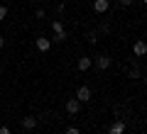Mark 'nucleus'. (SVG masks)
Instances as JSON below:
<instances>
[{
    "mask_svg": "<svg viewBox=\"0 0 147 134\" xmlns=\"http://www.w3.org/2000/svg\"><path fill=\"white\" fill-rule=\"evenodd\" d=\"M66 112H69V115H79V112H81V103H79L76 98H71V100L66 103Z\"/></svg>",
    "mask_w": 147,
    "mask_h": 134,
    "instance_id": "nucleus-5",
    "label": "nucleus"
},
{
    "mask_svg": "<svg viewBox=\"0 0 147 134\" xmlns=\"http://www.w3.org/2000/svg\"><path fill=\"white\" fill-rule=\"evenodd\" d=\"M91 63H93V59H91V56H81L79 59V71H88Z\"/></svg>",
    "mask_w": 147,
    "mask_h": 134,
    "instance_id": "nucleus-8",
    "label": "nucleus"
},
{
    "mask_svg": "<svg viewBox=\"0 0 147 134\" xmlns=\"http://www.w3.org/2000/svg\"><path fill=\"white\" fill-rule=\"evenodd\" d=\"M22 127L25 129H34L37 127V117H32V115L30 117H22Z\"/></svg>",
    "mask_w": 147,
    "mask_h": 134,
    "instance_id": "nucleus-9",
    "label": "nucleus"
},
{
    "mask_svg": "<svg viewBox=\"0 0 147 134\" xmlns=\"http://www.w3.org/2000/svg\"><path fill=\"white\" fill-rule=\"evenodd\" d=\"M3 47H5V39H3V37H0V49H3Z\"/></svg>",
    "mask_w": 147,
    "mask_h": 134,
    "instance_id": "nucleus-15",
    "label": "nucleus"
},
{
    "mask_svg": "<svg viewBox=\"0 0 147 134\" xmlns=\"http://www.w3.org/2000/svg\"><path fill=\"white\" fill-rule=\"evenodd\" d=\"M0 134H12V132H10V127H0Z\"/></svg>",
    "mask_w": 147,
    "mask_h": 134,
    "instance_id": "nucleus-14",
    "label": "nucleus"
},
{
    "mask_svg": "<svg viewBox=\"0 0 147 134\" xmlns=\"http://www.w3.org/2000/svg\"><path fill=\"white\" fill-rule=\"evenodd\" d=\"M52 32H54V41H64V39H66V29H64L61 20H54L52 22Z\"/></svg>",
    "mask_w": 147,
    "mask_h": 134,
    "instance_id": "nucleus-1",
    "label": "nucleus"
},
{
    "mask_svg": "<svg viewBox=\"0 0 147 134\" xmlns=\"http://www.w3.org/2000/svg\"><path fill=\"white\" fill-rule=\"evenodd\" d=\"M34 44H37V49H39V51H49V47H52V41H49L47 37H37Z\"/></svg>",
    "mask_w": 147,
    "mask_h": 134,
    "instance_id": "nucleus-6",
    "label": "nucleus"
},
{
    "mask_svg": "<svg viewBox=\"0 0 147 134\" xmlns=\"http://www.w3.org/2000/svg\"><path fill=\"white\" fill-rule=\"evenodd\" d=\"M132 54H135V56H145L147 54V44L142 39H137L135 44H132Z\"/></svg>",
    "mask_w": 147,
    "mask_h": 134,
    "instance_id": "nucleus-4",
    "label": "nucleus"
},
{
    "mask_svg": "<svg viewBox=\"0 0 147 134\" xmlns=\"http://www.w3.org/2000/svg\"><path fill=\"white\" fill-rule=\"evenodd\" d=\"M0 73H3V66H0Z\"/></svg>",
    "mask_w": 147,
    "mask_h": 134,
    "instance_id": "nucleus-16",
    "label": "nucleus"
},
{
    "mask_svg": "<svg viewBox=\"0 0 147 134\" xmlns=\"http://www.w3.org/2000/svg\"><path fill=\"white\" fill-rule=\"evenodd\" d=\"M108 7H110V0H93V12H98V15L108 12Z\"/></svg>",
    "mask_w": 147,
    "mask_h": 134,
    "instance_id": "nucleus-3",
    "label": "nucleus"
},
{
    "mask_svg": "<svg viewBox=\"0 0 147 134\" xmlns=\"http://www.w3.org/2000/svg\"><path fill=\"white\" fill-rule=\"evenodd\" d=\"M91 98H93V93H91L88 85H81L79 90H76V100H79V103H88Z\"/></svg>",
    "mask_w": 147,
    "mask_h": 134,
    "instance_id": "nucleus-2",
    "label": "nucleus"
},
{
    "mask_svg": "<svg viewBox=\"0 0 147 134\" xmlns=\"http://www.w3.org/2000/svg\"><path fill=\"white\" fill-rule=\"evenodd\" d=\"M96 66H98L100 71H105V68L110 66V56H105V54H100V56H96Z\"/></svg>",
    "mask_w": 147,
    "mask_h": 134,
    "instance_id": "nucleus-7",
    "label": "nucleus"
},
{
    "mask_svg": "<svg viewBox=\"0 0 147 134\" xmlns=\"http://www.w3.org/2000/svg\"><path fill=\"white\" fill-rule=\"evenodd\" d=\"M5 17H7V7L0 5V20H5Z\"/></svg>",
    "mask_w": 147,
    "mask_h": 134,
    "instance_id": "nucleus-11",
    "label": "nucleus"
},
{
    "mask_svg": "<svg viewBox=\"0 0 147 134\" xmlns=\"http://www.w3.org/2000/svg\"><path fill=\"white\" fill-rule=\"evenodd\" d=\"M66 134H81V132H79L76 127H69V129H66Z\"/></svg>",
    "mask_w": 147,
    "mask_h": 134,
    "instance_id": "nucleus-13",
    "label": "nucleus"
},
{
    "mask_svg": "<svg viewBox=\"0 0 147 134\" xmlns=\"http://www.w3.org/2000/svg\"><path fill=\"white\" fill-rule=\"evenodd\" d=\"M118 3H120L123 7H130V5H132V0H118Z\"/></svg>",
    "mask_w": 147,
    "mask_h": 134,
    "instance_id": "nucleus-12",
    "label": "nucleus"
},
{
    "mask_svg": "<svg viewBox=\"0 0 147 134\" xmlns=\"http://www.w3.org/2000/svg\"><path fill=\"white\" fill-rule=\"evenodd\" d=\"M125 132V122H113L110 124V134H123Z\"/></svg>",
    "mask_w": 147,
    "mask_h": 134,
    "instance_id": "nucleus-10",
    "label": "nucleus"
}]
</instances>
